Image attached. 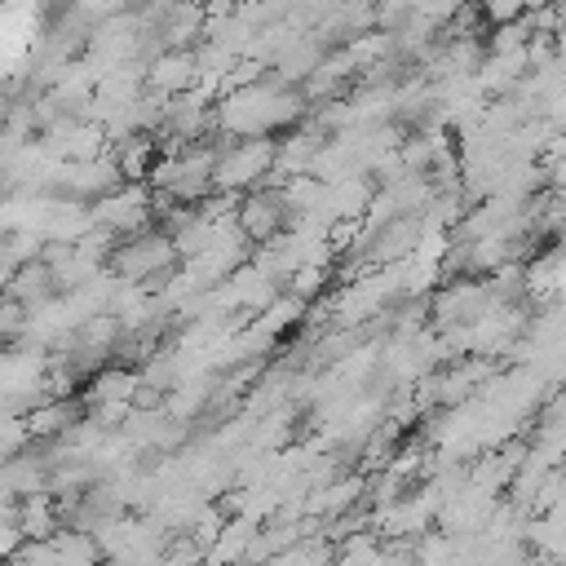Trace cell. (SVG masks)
I'll use <instances>...</instances> for the list:
<instances>
[{"instance_id":"3","label":"cell","mask_w":566,"mask_h":566,"mask_svg":"<svg viewBox=\"0 0 566 566\" xmlns=\"http://www.w3.org/2000/svg\"><path fill=\"white\" fill-rule=\"evenodd\" d=\"M283 221H287V208H283V195H279V190H270V186H256V190H248V195L239 199V217H234V230H239L243 239L270 243V239H279Z\"/></svg>"},{"instance_id":"5","label":"cell","mask_w":566,"mask_h":566,"mask_svg":"<svg viewBox=\"0 0 566 566\" xmlns=\"http://www.w3.org/2000/svg\"><path fill=\"white\" fill-rule=\"evenodd\" d=\"M230 566H252V562H230Z\"/></svg>"},{"instance_id":"1","label":"cell","mask_w":566,"mask_h":566,"mask_svg":"<svg viewBox=\"0 0 566 566\" xmlns=\"http://www.w3.org/2000/svg\"><path fill=\"white\" fill-rule=\"evenodd\" d=\"M274 172V137H234L212 159L217 190H256Z\"/></svg>"},{"instance_id":"2","label":"cell","mask_w":566,"mask_h":566,"mask_svg":"<svg viewBox=\"0 0 566 566\" xmlns=\"http://www.w3.org/2000/svg\"><path fill=\"white\" fill-rule=\"evenodd\" d=\"M172 261H177L172 239L164 230H146V234H133L124 248H115L111 270L119 274V283H137V287L155 292L159 279L172 270Z\"/></svg>"},{"instance_id":"4","label":"cell","mask_w":566,"mask_h":566,"mask_svg":"<svg viewBox=\"0 0 566 566\" xmlns=\"http://www.w3.org/2000/svg\"><path fill=\"white\" fill-rule=\"evenodd\" d=\"M18 531H22V539H49V535H57L62 531V504L49 491L22 495L18 500Z\"/></svg>"}]
</instances>
